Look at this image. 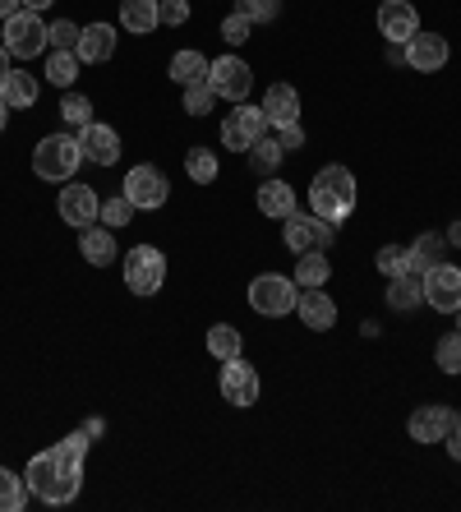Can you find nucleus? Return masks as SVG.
<instances>
[{
  "mask_svg": "<svg viewBox=\"0 0 461 512\" xmlns=\"http://www.w3.org/2000/svg\"><path fill=\"white\" fill-rule=\"evenodd\" d=\"M208 70H213V60L203 56V51H194V47L176 51V56H171V65H166V74H171V79H176L180 88L208 84Z\"/></svg>",
  "mask_w": 461,
  "mask_h": 512,
  "instance_id": "25",
  "label": "nucleus"
},
{
  "mask_svg": "<svg viewBox=\"0 0 461 512\" xmlns=\"http://www.w3.org/2000/svg\"><path fill=\"white\" fill-rule=\"evenodd\" d=\"M116 42H120V33H116V24H88L83 28V37H79V47H74V56L83 60V65H107L111 56H116Z\"/></svg>",
  "mask_w": 461,
  "mask_h": 512,
  "instance_id": "21",
  "label": "nucleus"
},
{
  "mask_svg": "<svg viewBox=\"0 0 461 512\" xmlns=\"http://www.w3.org/2000/svg\"><path fill=\"white\" fill-rule=\"evenodd\" d=\"M28 503V480L10 466H0V512H24Z\"/></svg>",
  "mask_w": 461,
  "mask_h": 512,
  "instance_id": "31",
  "label": "nucleus"
},
{
  "mask_svg": "<svg viewBox=\"0 0 461 512\" xmlns=\"http://www.w3.org/2000/svg\"><path fill=\"white\" fill-rule=\"evenodd\" d=\"M236 14H245L249 24H272L282 14V0H236Z\"/></svg>",
  "mask_w": 461,
  "mask_h": 512,
  "instance_id": "39",
  "label": "nucleus"
},
{
  "mask_svg": "<svg viewBox=\"0 0 461 512\" xmlns=\"http://www.w3.org/2000/svg\"><path fill=\"white\" fill-rule=\"evenodd\" d=\"M134 213H139V208H134V203L125 199V194H116V199H102V213H97V222L116 231V227H130Z\"/></svg>",
  "mask_w": 461,
  "mask_h": 512,
  "instance_id": "36",
  "label": "nucleus"
},
{
  "mask_svg": "<svg viewBox=\"0 0 461 512\" xmlns=\"http://www.w3.org/2000/svg\"><path fill=\"white\" fill-rule=\"evenodd\" d=\"M125 199L139 208V213H157L166 199H171V180H166V171H157L153 162H139V167L125 171Z\"/></svg>",
  "mask_w": 461,
  "mask_h": 512,
  "instance_id": "7",
  "label": "nucleus"
},
{
  "mask_svg": "<svg viewBox=\"0 0 461 512\" xmlns=\"http://www.w3.org/2000/svg\"><path fill=\"white\" fill-rule=\"evenodd\" d=\"M125 286L130 296H157L166 286V254L157 245H134L125 254Z\"/></svg>",
  "mask_w": 461,
  "mask_h": 512,
  "instance_id": "5",
  "label": "nucleus"
},
{
  "mask_svg": "<svg viewBox=\"0 0 461 512\" xmlns=\"http://www.w3.org/2000/svg\"><path fill=\"white\" fill-rule=\"evenodd\" d=\"M457 333H461V310H457Z\"/></svg>",
  "mask_w": 461,
  "mask_h": 512,
  "instance_id": "52",
  "label": "nucleus"
},
{
  "mask_svg": "<svg viewBox=\"0 0 461 512\" xmlns=\"http://www.w3.org/2000/svg\"><path fill=\"white\" fill-rule=\"evenodd\" d=\"M415 305H425V277L420 273H397L388 277V310L406 314Z\"/></svg>",
  "mask_w": 461,
  "mask_h": 512,
  "instance_id": "26",
  "label": "nucleus"
},
{
  "mask_svg": "<svg viewBox=\"0 0 461 512\" xmlns=\"http://www.w3.org/2000/svg\"><path fill=\"white\" fill-rule=\"evenodd\" d=\"M79 259L88 263V268H111V263L120 259V250H116V231L102 227V222L83 227V231H79Z\"/></svg>",
  "mask_w": 461,
  "mask_h": 512,
  "instance_id": "20",
  "label": "nucleus"
},
{
  "mask_svg": "<svg viewBox=\"0 0 461 512\" xmlns=\"http://www.w3.org/2000/svg\"><path fill=\"white\" fill-rule=\"evenodd\" d=\"M102 429H107V420H102V416H93V420H88V425H83V434H88V439H102Z\"/></svg>",
  "mask_w": 461,
  "mask_h": 512,
  "instance_id": "45",
  "label": "nucleus"
},
{
  "mask_svg": "<svg viewBox=\"0 0 461 512\" xmlns=\"http://www.w3.org/2000/svg\"><path fill=\"white\" fill-rule=\"evenodd\" d=\"M296 286H328L332 277V263L328 254H296Z\"/></svg>",
  "mask_w": 461,
  "mask_h": 512,
  "instance_id": "32",
  "label": "nucleus"
},
{
  "mask_svg": "<svg viewBox=\"0 0 461 512\" xmlns=\"http://www.w3.org/2000/svg\"><path fill=\"white\" fill-rule=\"evenodd\" d=\"M5 120H10V107H5V97H0V134H5Z\"/></svg>",
  "mask_w": 461,
  "mask_h": 512,
  "instance_id": "50",
  "label": "nucleus"
},
{
  "mask_svg": "<svg viewBox=\"0 0 461 512\" xmlns=\"http://www.w3.org/2000/svg\"><path fill=\"white\" fill-rule=\"evenodd\" d=\"M259 134H268V116H263V107L236 102V111H226V120H222V148H231V153H249Z\"/></svg>",
  "mask_w": 461,
  "mask_h": 512,
  "instance_id": "11",
  "label": "nucleus"
},
{
  "mask_svg": "<svg viewBox=\"0 0 461 512\" xmlns=\"http://www.w3.org/2000/svg\"><path fill=\"white\" fill-rule=\"evenodd\" d=\"M249 33H254V24H249L245 14H236V10H231V14H226V19H222V42H226V47H245V42H249Z\"/></svg>",
  "mask_w": 461,
  "mask_h": 512,
  "instance_id": "41",
  "label": "nucleus"
},
{
  "mask_svg": "<svg viewBox=\"0 0 461 512\" xmlns=\"http://www.w3.org/2000/svg\"><path fill=\"white\" fill-rule=\"evenodd\" d=\"M79 143H83V162H93V167H116L120 153H125V143H120V130L116 125H83L79 130Z\"/></svg>",
  "mask_w": 461,
  "mask_h": 512,
  "instance_id": "16",
  "label": "nucleus"
},
{
  "mask_svg": "<svg viewBox=\"0 0 461 512\" xmlns=\"http://www.w3.org/2000/svg\"><path fill=\"white\" fill-rule=\"evenodd\" d=\"M56 0H24V10H33V14H42V10H51Z\"/></svg>",
  "mask_w": 461,
  "mask_h": 512,
  "instance_id": "47",
  "label": "nucleus"
},
{
  "mask_svg": "<svg viewBox=\"0 0 461 512\" xmlns=\"http://www.w3.org/2000/svg\"><path fill=\"white\" fill-rule=\"evenodd\" d=\"M60 120H65V125H74V130L93 125V102H88V93L65 88V97H60Z\"/></svg>",
  "mask_w": 461,
  "mask_h": 512,
  "instance_id": "34",
  "label": "nucleus"
},
{
  "mask_svg": "<svg viewBox=\"0 0 461 512\" xmlns=\"http://www.w3.org/2000/svg\"><path fill=\"white\" fill-rule=\"evenodd\" d=\"M185 176H190L194 185H213V180L222 176V157H217L213 148H199V143H194L190 153H185Z\"/></svg>",
  "mask_w": 461,
  "mask_h": 512,
  "instance_id": "28",
  "label": "nucleus"
},
{
  "mask_svg": "<svg viewBox=\"0 0 461 512\" xmlns=\"http://www.w3.org/2000/svg\"><path fill=\"white\" fill-rule=\"evenodd\" d=\"M249 171H254V176H263V180H268V176H277V171H282V143H277V139H272V134H259V139H254V148H249Z\"/></svg>",
  "mask_w": 461,
  "mask_h": 512,
  "instance_id": "27",
  "label": "nucleus"
},
{
  "mask_svg": "<svg viewBox=\"0 0 461 512\" xmlns=\"http://www.w3.org/2000/svg\"><path fill=\"white\" fill-rule=\"evenodd\" d=\"M5 51H10L14 60H33L47 51V24H42V14L33 10H19L5 19Z\"/></svg>",
  "mask_w": 461,
  "mask_h": 512,
  "instance_id": "8",
  "label": "nucleus"
},
{
  "mask_svg": "<svg viewBox=\"0 0 461 512\" xmlns=\"http://www.w3.org/2000/svg\"><path fill=\"white\" fill-rule=\"evenodd\" d=\"M259 107H263V116H268L272 130H282V125H296L300 111H305V107H300V93H296L291 84H272L268 93H263Z\"/></svg>",
  "mask_w": 461,
  "mask_h": 512,
  "instance_id": "22",
  "label": "nucleus"
},
{
  "mask_svg": "<svg viewBox=\"0 0 461 512\" xmlns=\"http://www.w3.org/2000/svg\"><path fill=\"white\" fill-rule=\"evenodd\" d=\"M443 443H448L452 462H461V429H452V434H448V439H443Z\"/></svg>",
  "mask_w": 461,
  "mask_h": 512,
  "instance_id": "44",
  "label": "nucleus"
},
{
  "mask_svg": "<svg viewBox=\"0 0 461 512\" xmlns=\"http://www.w3.org/2000/svg\"><path fill=\"white\" fill-rule=\"evenodd\" d=\"M217 393H222L226 406H236V411H249V406L259 402V393H263L259 370H254L245 356L222 360V374H217Z\"/></svg>",
  "mask_w": 461,
  "mask_h": 512,
  "instance_id": "6",
  "label": "nucleus"
},
{
  "mask_svg": "<svg viewBox=\"0 0 461 512\" xmlns=\"http://www.w3.org/2000/svg\"><path fill=\"white\" fill-rule=\"evenodd\" d=\"M157 5H162V0H120V28L134 37L157 33V24H162Z\"/></svg>",
  "mask_w": 461,
  "mask_h": 512,
  "instance_id": "24",
  "label": "nucleus"
},
{
  "mask_svg": "<svg viewBox=\"0 0 461 512\" xmlns=\"http://www.w3.org/2000/svg\"><path fill=\"white\" fill-rule=\"evenodd\" d=\"M415 33H420V14H415L411 0H383L379 5V37L383 42L406 47Z\"/></svg>",
  "mask_w": 461,
  "mask_h": 512,
  "instance_id": "18",
  "label": "nucleus"
},
{
  "mask_svg": "<svg viewBox=\"0 0 461 512\" xmlns=\"http://www.w3.org/2000/svg\"><path fill=\"white\" fill-rule=\"evenodd\" d=\"M457 429V411L443 402H425V406H415L411 420H406V434H411L415 443H443Z\"/></svg>",
  "mask_w": 461,
  "mask_h": 512,
  "instance_id": "14",
  "label": "nucleus"
},
{
  "mask_svg": "<svg viewBox=\"0 0 461 512\" xmlns=\"http://www.w3.org/2000/svg\"><path fill=\"white\" fill-rule=\"evenodd\" d=\"M272 139L282 143V153H296V148H305V125H300V120H296V125H282Z\"/></svg>",
  "mask_w": 461,
  "mask_h": 512,
  "instance_id": "43",
  "label": "nucleus"
},
{
  "mask_svg": "<svg viewBox=\"0 0 461 512\" xmlns=\"http://www.w3.org/2000/svg\"><path fill=\"white\" fill-rule=\"evenodd\" d=\"M434 365L443 374H448V379H457L461 374V333H443L434 342Z\"/></svg>",
  "mask_w": 461,
  "mask_h": 512,
  "instance_id": "35",
  "label": "nucleus"
},
{
  "mask_svg": "<svg viewBox=\"0 0 461 512\" xmlns=\"http://www.w3.org/2000/svg\"><path fill=\"white\" fill-rule=\"evenodd\" d=\"M79 167H83L79 134H47V139L33 148V176L47 180V185H65V180H74Z\"/></svg>",
  "mask_w": 461,
  "mask_h": 512,
  "instance_id": "3",
  "label": "nucleus"
},
{
  "mask_svg": "<svg viewBox=\"0 0 461 512\" xmlns=\"http://www.w3.org/2000/svg\"><path fill=\"white\" fill-rule=\"evenodd\" d=\"M79 70H83V60L74 51H51L47 56V84H56V88H70L79 79Z\"/></svg>",
  "mask_w": 461,
  "mask_h": 512,
  "instance_id": "33",
  "label": "nucleus"
},
{
  "mask_svg": "<svg viewBox=\"0 0 461 512\" xmlns=\"http://www.w3.org/2000/svg\"><path fill=\"white\" fill-rule=\"evenodd\" d=\"M240 351H245V337H240L236 323H213V328H208V356L236 360Z\"/></svg>",
  "mask_w": 461,
  "mask_h": 512,
  "instance_id": "29",
  "label": "nucleus"
},
{
  "mask_svg": "<svg viewBox=\"0 0 461 512\" xmlns=\"http://www.w3.org/2000/svg\"><path fill=\"white\" fill-rule=\"evenodd\" d=\"M213 107H217L213 84H190L185 88V111H190V116H208Z\"/></svg>",
  "mask_w": 461,
  "mask_h": 512,
  "instance_id": "40",
  "label": "nucleus"
},
{
  "mask_svg": "<svg viewBox=\"0 0 461 512\" xmlns=\"http://www.w3.org/2000/svg\"><path fill=\"white\" fill-rule=\"evenodd\" d=\"M402 60L411 65L415 74H438L452 60V47H448V37L425 33V28H420V33H415L411 42L402 47Z\"/></svg>",
  "mask_w": 461,
  "mask_h": 512,
  "instance_id": "15",
  "label": "nucleus"
},
{
  "mask_svg": "<svg viewBox=\"0 0 461 512\" xmlns=\"http://www.w3.org/2000/svg\"><path fill=\"white\" fill-rule=\"evenodd\" d=\"M374 268H379L383 277L411 273V254H406V245H383V250L374 254Z\"/></svg>",
  "mask_w": 461,
  "mask_h": 512,
  "instance_id": "37",
  "label": "nucleus"
},
{
  "mask_svg": "<svg viewBox=\"0 0 461 512\" xmlns=\"http://www.w3.org/2000/svg\"><path fill=\"white\" fill-rule=\"evenodd\" d=\"M0 97H5V107L10 111H28L42 97V79L33 70H10L0 79Z\"/></svg>",
  "mask_w": 461,
  "mask_h": 512,
  "instance_id": "23",
  "label": "nucleus"
},
{
  "mask_svg": "<svg viewBox=\"0 0 461 512\" xmlns=\"http://www.w3.org/2000/svg\"><path fill=\"white\" fill-rule=\"evenodd\" d=\"M157 14H162V24H166V28L190 24V0H162V5H157Z\"/></svg>",
  "mask_w": 461,
  "mask_h": 512,
  "instance_id": "42",
  "label": "nucleus"
},
{
  "mask_svg": "<svg viewBox=\"0 0 461 512\" xmlns=\"http://www.w3.org/2000/svg\"><path fill=\"white\" fill-rule=\"evenodd\" d=\"M355 203H360V185H355V176L342 162H332V167H323L319 176L309 180V213L332 222V227H342L346 217L355 213Z\"/></svg>",
  "mask_w": 461,
  "mask_h": 512,
  "instance_id": "2",
  "label": "nucleus"
},
{
  "mask_svg": "<svg viewBox=\"0 0 461 512\" xmlns=\"http://www.w3.org/2000/svg\"><path fill=\"white\" fill-rule=\"evenodd\" d=\"M443 245H448V236H438V231H425L415 245H406V254H411V273L425 277V268H434V263L443 259Z\"/></svg>",
  "mask_w": 461,
  "mask_h": 512,
  "instance_id": "30",
  "label": "nucleus"
},
{
  "mask_svg": "<svg viewBox=\"0 0 461 512\" xmlns=\"http://www.w3.org/2000/svg\"><path fill=\"white\" fill-rule=\"evenodd\" d=\"M79 37H83V28L70 24V19H56V24H47V47L51 51H74V47H79Z\"/></svg>",
  "mask_w": 461,
  "mask_h": 512,
  "instance_id": "38",
  "label": "nucleus"
},
{
  "mask_svg": "<svg viewBox=\"0 0 461 512\" xmlns=\"http://www.w3.org/2000/svg\"><path fill=\"white\" fill-rule=\"evenodd\" d=\"M296 296H300V286H296V277H286V273H259L249 282V310L263 314V319L296 314Z\"/></svg>",
  "mask_w": 461,
  "mask_h": 512,
  "instance_id": "4",
  "label": "nucleus"
},
{
  "mask_svg": "<svg viewBox=\"0 0 461 512\" xmlns=\"http://www.w3.org/2000/svg\"><path fill=\"white\" fill-rule=\"evenodd\" d=\"M425 305L438 314H457L461 310V268L457 263L438 259L434 268H425Z\"/></svg>",
  "mask_w": 461,
  "mask_h": 512,
  "instance_id": "12",
  "label": "nucleus"
},
{
  "mask_svg": "<svg viewBox=\"0 0 461 512\" xmlns=\"http://www.w3.org/2000/svg\"><path fill=\"white\" fill-rule=\"evenodd\" d=\"M208 84H213V93H217V102H245L249 97V88H254V70H249V60H240V56H217L213 60V70H208Z\"/></svg>",
  "mask_w": 461,
  "mask_h": 512,
  "instance_id": "10",
  "label": "nucleus"
},
{
  "mask_svg": "<svg viewBox=\"0 0 461 512\" xmlns=\"http://www.w3.org/2000/svg\"><path fill=\"white\" fill-rule=\"evenodd\" d=\"M254 208H259L268 222H286V217L300 208L296 185H286L282 176H268V180L259 185V194H254Z\"/></svg>",
  "mask_w": 461,
  "mask_h": 512,
  "instance_id": "19",
  "label": "nucleus"
},
{
  "mask_svg": "<svg viewBox=\"0 0 461 512\" xmlns=\"http://www.w3.org/2000/svg\"><path fill=\"white\" fill-rule=\"evenodd\" d=\"M296 319L305 323L309 333H332V328H337V300H332L323 286H300Z\"/></svg>",
  "mask_w": 461,
  "mask_h": 512,
  "instance_id": "17",
  "label": "nucleus"
},
{
  "mask_svg": "<svg viewBox=\"0 0 461 512\" xmlns=\"http://www.w3.org/2000/svg\"><path fill=\"white\" fill-rule=\"evenodd\" d=\"M88 434L74 429L65 434L60 443H51L47 453H33L24 466V480H28V494L42 499L47 508H65V503L79 499L83 489V457H88Z\"/></svg>",
  "mask_w": 461,
  "mask_h": 512,
  "instance_id": "1",
  "label": "nucleus"
},
{
  "mask_svg": "<svg viewBox=\"0 0 461 512\" xmlns=\"http://www.w3.org/2000/svg\"><path fill=\"white\" fill-rule=\"evenodd\" d=\"M19 10H24V0H0V24H5L10 14H19Z\"/></svg>",
  "mask_w": 461,
  "mask_h": 512,
  "instance_id": "46",
  "label": "nucleus"
},
{
  "mask_svg": "<svg viewBox=\"0 0 461 512\" xmlns=\"http://www.w3.org/2000/svg\"><path fill=\"white\" fill-rule=\"evenodd\" d=\"M56 213L65 227L83 231V227H93L97 213H102V199H97L93 185H79V180H65V190H60L56 199Z\"/></svg>",
  "mask_w": 461,
  "mask_h": 512,
  "instance_id": "13",
  "label": "nucleus"
},
{
  "mask_svg": "<svg viewBox=\"0 0 461 512\" xmlns=\"http://www.w3.org/2000/svg\"><path fill=\"white\" fill-rule=\"evenodd\" d=\"M282 240H286V250L291 254H328L332 245V222H323V217L314 213H291L282 222Z\"/></svg>",
  "mask_w": 461,
  "mask_h": 512,
  "instance_id": "9",
  "label": "nucleus"
},
{
  "mask_svg": "<svg viewBox=\"0 0 461 512\" xmlns=\"http://www.w3.org/2000/svg\"><path fill=\"white\" fill-rule=\"evenodd\" d=\"M457 429H461V406H457Z\"/></svg>",
  "mask_w": 461,
  "mask_h": 512,
  "instance_id": "51",
  "label": "nucleus"
},
{
  "mask_svg": "<svg viewBox=\"0 0 461 512\" xmlns=\"http://www.w3.org/2000/svg\"><path fill=\"white\" fill-rule=\"evenodd\" d=\"M448 240H452V250H461V217H457V222H452V227H448Z\"/></svg>",
  "mask_w": 461,
  "mask_h": 512,
  "instance_id": "48",
  "label": "nucleus"
},
{
  "mask_svg": "<svg viewBox=\"0 0 461 512\" xmlns=\"http://www.w3.org/2000/svg\"><path fill=\"white\" fill-rule=\"evenodd\" d=\"M10 70H14V65H10V51H5V42H0V79H5Z\"/></svg>",
  "mask_w": 461,
  "mask_h": 512,
  "instance_id": "49",
  "label": "nucleus"
}]
</instances>
